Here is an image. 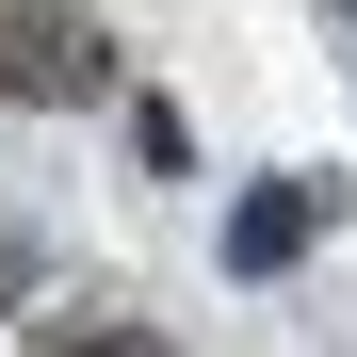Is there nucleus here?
<instances>
[{
  "instance_id": "nucleus-1",
  "label": "nucleus",
  "mask_w": 357,
  "mask_h": 357,
  "mask_svg": "<svg viewBox=\"0 0 357 357\" xmlns=\"http://www.w3.org/2000/svg\"><path fill=\"white\" fill-rule=\"evenodd\" d=\"M0 82L17 98H82L98 82V33L66 17V0H17V17H0Z\"/></svg>"
},
{
  "instance_id": "nucleus-2",
  "label": "nucleus",
  "mask_w": 357,
  "mask_h": 357,
  "mask_svg": "<svg viewBox=\"0 0 357 357\" xmlns=\"http://www.w3.org/2000/svg\"><path fill=\"white\" fill-rule=\"evenodd\" d=\"M227 244H244V276H276L292 244H309V195H244V227H227Z\"/></svg>"
}]
</instances>
